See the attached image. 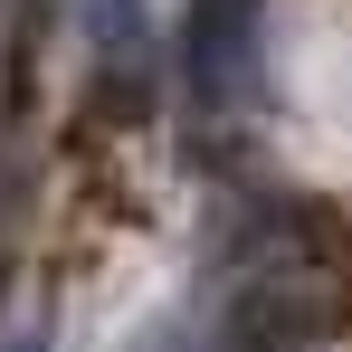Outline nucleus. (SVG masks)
Returning a JSON list of instances; mask_svg holds the SVG:
<instances>
[{"instance_id": "1", "label": "nucleus", "mask_w": 352, "mask_h": 352, "mask_svg": "<svg viewBox=\"0 0 352 352\" xmlns=\"http://www.w3.org/2000/svg\"><path fill=\"white\" fill-rule=\"evenodd\" d=\"M352 305V257L333 219H314L305 200H267L248 210V229L229 238V333L238 352H295L314 333H333Z\"/></svg>"}, {"instance_id": "2", "label": "nucleus", "mask_w": 352, "mask_h": 352, "mask_svg": "<svg viewBox=\"0 0 352 352\" xmlns=\"http://www.w3.org/2000/svg\"><path fill=\"white\" fill-rule=\"evenodd\" d=\"M153 19H162V0H96V10H86V29H96L105 67H143V48H153Z\"/></svg>"}, {"instance_id": "3", "label": "nucleus", "mask_w": 352, "mask_h": 352, "mask_svg": "<svg viewBox=\"0 0 352 352\" xmlns=\"http://www.w3.org/2000/svg\"><path fill=\"white\" fill-rule=\"evenodd\" d=\"M162 352H219V343H210V324H172V333H162Z\"/></svg>"}, {"instance_id": "4", "label": "nucleus", "mask_w": 352, "mask_h": 352, "mask_svg": "<svg viewBox=\"0 0 352 352\" xmlns=\"http://www.w3.org/2000/svg\"><path fill=\"white\" fill-rule=\"evenodd\" d=\"M0 352H48V324H19V333H0Z\"/></svg>"}]
</instances>
